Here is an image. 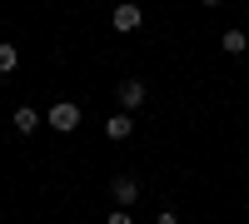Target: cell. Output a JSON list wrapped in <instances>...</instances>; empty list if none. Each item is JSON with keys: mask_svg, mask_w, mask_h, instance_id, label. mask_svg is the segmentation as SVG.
Returning <instances> with one entry per match:
<instances>
[{"mask_svg": "<svg viewBox=\"0 0 249 224\" xmlns=\"http://www.w3.org/2000/svg\"><path fill=\"white\" fill-rule=\"evenodd\" d=\"M50 130L55 135H70V130H80V105H70V100H60V105H50Z\"/></svg>", "mask_w": 249, "mask_h": 224, "instance_id": "obj_1", "label": "cell"}, {"mask_svg": "<svg viewBox=\"0 0 249 224\" xmlns=\"http://www.w3.org/2000/svg\"><path fill=\"white\" fill-rule=\"evenodd\" d=\"M115 95H120V110H124V115H135V110L144 105V95H150V90H144V80H120V90H115Z\"/></svg>", "mask_w": 249, "mask_h": 224, "instance_id": "obj_2", "label": "cell"}, {"mask_svg": "<svg viewBox=\"0 0 249 224\" xmlns=\"http://www.w3.org/2000/svg\"><path fill=\"white\" fill-rule=\"evenodd\" d=\"M140 20H144V10L135 5V0H124V5H115V15H110V25H115L120 35H130V30H140Z\"/></svg>", "mask_w": 249, "mask_h": 224, "instance_id": "obj_3", "label": "cell"}, {"mask_svg": "<svg viewBox=\"0 0 249 224\" xmlns=\"http://www.w3.org/2000/svg\"><path fill=\"white\" fill-rule=\"evenodd\" d=\"M110 190H115V199H120V209H130L135 199H140V179H130V174H120V179H115Z\"/></svg>", "mask_w": 249, "mask_h": 224, "instance_id": "obj_4", "label": "cell"}, {"mask_svg": "<svg viewBox=\"0 0 249 224\" xmlns=\"http://www.w3.org/2000/svg\"><path fill=\"white\" fill-rule=\"evenodd\" d=\"M105 135H110V139H130V135H135V115H124V110L110 115V120H105Z\"/></svg>", "mask_w": 249, "mask_h": 224, "instance_id": "obj_5", "label": "cell"}, {"mask_svg": "<svg viewBox=\"0 0 249 224\" xmlns=\"http://www.w3.org/2000/svg\"><path fill=\"white\" fill-rule=\"evenodd\" d=\"M10 120H15V130H20V135H35V130H40V110H30V105H20Z\"/></svg>", "mask_w": 249, "mask_h": 224, "instance_id": "obj_6", "label": "cell"}, {"mask_svg": "<svg viewBox=\"0 0 249 224\" xmlns=\"http://www.w3.org/2000/svg\"><path fill=\"white\" fill-rule=\"evenodd\" d=\"M219 45H224V55H244V50H249V35H244V30H224Z\"/></svg>", "mask_w": 249, "mask_h": 224, "instance_id": "obj_7", "label": "cell"}, {"mask_svg": "<svg viewBox=\"0 0 249 224\" xmlns=\"http://www.w3.org/2000/svg\"><path fill=\"white\" fill-rule=\"evenodd\" d=\"M15 65H20V50L10 45V40H0V75H10Z\"/></svg>", "mask_w": 249, "mask_h": 224, "instance_id": "obj_8", "label": "cell"}, {"mask_svg": "<svg viewBox=\"0 0 249 224\" xmlns=\"http://www.w3.org/2000/svg\"><path fill=\"white\" fill-rule=\"evenodd\" d=\"M155 224H179V214H175V209H160V219H155Z\"/></svg>", "mask_w": 249, "mask_h": 224, "instance_id": "obj_9", "label": "cell"}, {"mask_svg": "<svg viewBox=\"0 0 249 224\" xmlns=\"http://www.w3.org/2000/svg\"><path fill=\"white\" fill-rule=\"evenodd\" d=\"M110 224H135V214H124V209H115V214H110Z\"/></svg>", "mask_w": 249, "mask_h": 224, "instance_id": "obj_10", "label": "cell"}, {"mask_svg": "<svg viewBox=\"0 0 249 224\" xmlns=\"http://www.w3.org/2000/svg\"><path fill=\"white\" fill-rule=\"evenodd\" d=\"M204 5H224V0H204Z\"/></svg>", "mask_w": 249, "mask_h": 224, "instance_id": "obj_11", "label": "cell"}]
</instances>
